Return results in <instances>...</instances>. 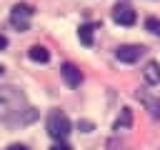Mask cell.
<instances>
[{"instance_id":"obj_1","label":"cell","mask_w":160,"mask_h":150,"mask_svg":"<svg viewBox=\"0 0 160 150\" xmlns=\"http://www.w3.org/2000/svg\"><path fill=\"white\" fill-rule=\"evenodd\" d=\"M25 110H28V100H25V92L22 90H18L12 85L0 88V120L12 122Z\"/></svg>"},{"instance_id":"obj_2","label":"cell","mask_w":160,"mask_h":150,"mask_svg":"<svg viewBox=\"0 0 160 150\" xmlns=\"http://www.w3.org/2000/svg\"><path fill=\"white\" fill-rule=\"evenodd\" d=\"M70 128H72L70 125V118L62 110H52L48 115V132H50L52 140H65L70 135Z\"/></svg>"},{"instance_id":"obj_3","label":"cell","mask_w":160,"mask_h":150,"mask_svg":"<svg viewBox=\"0 0 160 150\" xmlns=\"http://www.w3.org/2000/svg\"><path fill=\"white\" fill-rule=\"evenodd\" d=\"M30 18H32V8H30L28 2H18V5H12V10H10V22H12V28H18V30H28Z\"/></svg>"},{"instance_id":"obj_4","label":"cell","mask_w":160,"mask_h":150,"mask_svg":"<svg viewBox=\"0 0 160 150\" xmlns=\"http://www.w3.org/2000/svg\"><path fill=\"white\" fill-rule=\"evenodd\" d=\"M145 55V48L142 45H120L118 50H115V58L120 60V62H138L140 58Z\"/></svg>"},{"instance_id":"obj_5","label":"cell","mask_w":160,"mask_h":150,"mask_svg":"<svg viewBox=\"0 0 160 150\" xmlns=\"http://www.w3.org/2000/svg\"><path fill=\"white\" fill-rule=\"evenodd\" d=\"M135 98L140 100V105L150 112V118H155V120H160V98H155L152 92H148V90H138L135 92Z\"/></svg>"},{"instance_id":"obj_6","label":"cell","mask_w":160,"mask_h":150,"mask_svg":"<svg viewBox=\"0 0 160 150\" xmlns=\"http://www.w3.org/2000/svg\"><path fill=\"white\" fill-rule=\"evenodd\" d=\"M112 20H115L118 25L130 28V25H135L138 15H135V10H132V8H128V5H115V8H112Z\"/></svg>"},{"instance_id":"obj_7","label":"cell","mask_w":160,"mask_h":150,"mask_svg":"<svg viewBox=\"0 0 160 150\" xmlns=\"http://www.w3.org/2000/svg\"><path fill=\"white\" fill-rule=\"evenodd\" d=\"M60 75H62V80H65L68 88H78V85L82 82V72H80V68L72 65V62H65V65L60 68Z\"/></svg>"},{"instance_id":"obj_8","label":"cell","mask_w":160,"mask_h":150,"mask_svg":"<svg viewBox=\"0 0 160 150\" xmlns=\"http://www.w3.org/2000/svg\"><path fill=\"white\" fill-rule=\"evenodd\" d=\"M142 78H145L148 85H158V82H160V62L150 60V62L142 68Z\"/></svg>"},{"instance_id":"obj_9","label":"cell","mask_w":160,"mask_h":150,"mask_svg":"<svg viewBox=\"0 0 160 150\" xmlns=\"http://www.w3.org/2000/svg\"><path fill=\"white\" fill-rule=\"evenodd\" d=\"M128 128H132V110L130 108H122L120 110V115H118V120L112 122V130H128Z\"/></svg>"},{"instance_id":"obj_10","label":"cell","mask_w":160,"mask_h":150,"mask_svg":"<svg viewBox=\"0 0 160 150\" xmlns=\"http://www.w3.org/2000/svg\"><path fill=\"white\" fill-rule=\"evenodd\" d=\"M78 38H80V42H82L85 48H90V45H92V40H95V28H92V25H88V22H85V25H80V28H78Z\"/></svg>"},{"instance_id":"obj_11","label":"cell","mask_w":160,"mask_h":150,"mask_svg":"<svg viewBox=\"0 0 160 150\" xmlns=\"http://www.w3.org/2000/svg\"><path fill=\"white\" fill-rule=\"evenodd\" d=\"M28 55H30V60H35V62H48V60H50V52H48V48H42V45H32V48L28 50Z\"/></svg>"},{"instance_id":"obj_12","label":"cell","mask_w":160,"mask_h":150,"mask_svg":"<svg viewBox=\"0 0 160 150\" xmlns=\"http://www.w3.org/2000/svg\"><path fill=\"white\" fill-rule=\"evenodd\" d=\"M145 28H148L152 35L160 38V20H158V18H148V20H145Z\"/></svg>"},{"instance_id":"obj_13","label":"cell","mask_w":160,"mask_h":150,"mask_svg":"<svg viewBox=\"0 0 160 150\" xmlns=\"http://www.w3.org/2000/svg\"><path fill=\"white\" fill-rule=\"evenodd\" d=\"M50 150H72V148H70L68 142H62V140H58V142H55V145H52Z\"/></svg>"},{"instance_id":"obj_14","label":"cell","mask_w":160,"mask_h":150,"mask_svg":"<svg viewBox=\"0 0 160 150\" xmlns=\"http://www.w3.org/2000/svg\"><path fill=\"white\" fill-rule=\"evenodd\" d=\"M5 150H30L28 145H20V142H12V145H8Z\"/></svg>"},{"instance_id":"obj_15","label":"cell","mask_w":160,"mask_h":150,"mask_svg":"<svg viewBox=\"0 0 160 150\" xmlns=\"http://www.w3.org/2000/svg\"><path fill=\"white\" fill-rule=\"evenodd\" d=\"M5 48H8V38H5V35H0V50H5Z\"/></svg>"},{"instance_id":"obj_16","label":"cell","mask_w":160,"mask_h":150,"mask_svg":"<svg viewBox=\"0 0 160 150\" xmlns=\"http://www.w3.org/2000/svg\"><path fill=\"white\" fill-rule=\"evenodd\" d=\"M80 128H82V132H88V130H90V128H92V125H90V122H85V120H82V122H80Z\"/></svg>"},{"instance_id":"obj_17","label":"cell","mask_w":160,"mask_h":150,"mask_svg":"<svg viewBox=\"0 0 160 150\" xmlns=\"http://www.w3.org/2000/svg\"><path fill=\"white\" fill-rule=\"evenodd\" d=\"M0 75H2V65H0Z\"/></svg>"}]
</instances>
